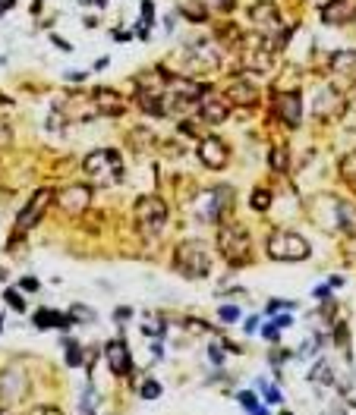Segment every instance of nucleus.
I'll return each mask as SVG.
<instances>
[{"label": "nucleus", "mask_w": 356, "mask_h": 415, "mask_svg": "<svg viewBox=\"0 0 356 415\" xmlns=\"http://www.w3.org/2000/svg\"><path fill=\"white\" fill-rule=\"evenodd\" d=\"M218 249L227 265H233V267H243L253 261V236H249V230L243 224H237V220L218 227Z\"/></svg>", "instance_id": "1"}, {"label": "nucleus", "mask_w": 356, "mask_h": 415, "mask_svg": "<svg viewBox=\"0 0 356 415\" xmlns=\"http://www.w3.org/2000/svg\"><path fill=\"white\" fill-rule=\"evenodd\" d=\"M173 267H177V274H183L186 280L208 277V274H212V252H208V245L199 242V239L180 242L177 252H173Z\"/></svg>", "instance_id": "2"}, {"label": "nucleus", "mask_w": 356, "mask_h": 415, "mask_svg": "<svg viewBox=\"0 0 356 415\" xmlns=\"http://www.w3.org/2000/svg\"><path fill=\"white\" fill-rule=\"evenodd\" d=\"M83 170L92 186H117L124 179V161L114 148H98L92 154H85Z\"/></svg>", "instance_id": "3"}, {"label": "nucleus", "mask_w": 356, "mask_h": 415, "mask_svg": "<svg viewBox=\"0 0 356 415\" xmlns=\"http://www.w3.org/2000/svg\"><path fill=\"white\" fill-rule=\"evenodd\" d=\"M309 252V242L294 230H274L268 236V255L274 261H306Z\"/></svg>", "instance_id": "4"}, {"label": "nucleus", "mask_w": 356, "mask_h": 415, "mask_svg": "<svg viewBox=\"0 0 356 415\" xmlns=\"http://www.w3.org/2000/svg\"><path fill=\"white\" fill-rule=\"evenodd\" d=\"M136 224L145 236H158L167 224V204L158 195H142L136 202Z\"/></svg>", "instance_id": "5"}, {"label": "nucleus", "mask_w": 356, "mask_h": 415, "mask_svg": "<svg viewBox=\"0 0 356 415\" xmlns=\"http://www.w3.org/2000/svg\"><path fill=\"white\" fill-rule=\"evenodd\" d=\"M249 22H253V28L265 41L278 38V44L284 41V35H281L284 22H281V13H278V7H274L271 0H259V3H253V7H249Z\"/></svg>", "instance_id": "6"}, {"label": "nucleus", "mask_w": 356, "mask_h": 415, "mask_svg": "<svg viewBox=\"0 0 356 415\" xmlns=\"http://www.w3.org/2000/svg\"><path fill=\"white\" fill-rule=\"evenodd\" d=\"M51 198H54V192H51V189H38L32 198H28V204L19 211V218H16V236H26V233L44 218Z\"/></svg>", "instance_id": "7"}, {"label": "nucleus", "mask_w": 356, "mask_h": 415, "mask_svg": "<svg viewBox=\"0 0 356 415\" xmlns=\"http://www.w3.org/2000/svg\"><path fill=\"white\" fill-rule=\"evenodd\" d=\"M186 69H192V73H214V69L221 67V57H218V48L214 44H208V41H202V44H192L189 51H186Z\"/></svg>", "instance_id": "8"}, {"label": "nucleus", "mask_w": 356, "mask_h": 415, "mask_svg": "<svg viewBox=\"0 0 356 415\" xmlns=\"http://www.w3.org/2000/svg\"><path fill=\"white\" fill-rule=\"evenodd\" d=\"M312 114H315V120H337V116L344 114L341 91H337L334 85L319 89V95H315V101H312Z\"/></svg>", "instance_id": "9"}, {"label": "nucleus", "mask_w": 356, "mask_h": 415, "mask_svg": "<svg viewBox=\"0 0 356 415\" xmlns=\"http://www.w3.org/2000/svg\"><path fill=\"white\" fill-rule=\"evenodd\" d=\"M28 396V378L22 375L19 368H7L3 371V381H0V400L13 406V403H22Z\"/></svg>", "instance_id": "10"}, {"label": "nucleus", "mask_w": 356, "mask_h": 415, "mask_svg": "<svg viewBox=\"0 0 356 415\" xmlns=\"http://www.w3.org/2000/svg\"><path fill=\"white\" fill-rule=\"evenodd\" d=\"M196 151H199V161L205 164V167H212V170H224L227 161H230V148H227L218 136H205Z\"/></svg>", "instance_id": "11"}, {"label": "nucleus", "mask_w": 356, "mask_h": 415, "mask_svg": "<svg viewBox=\"0 0 356 415\" xmlns=\"http://www.w3.org/2000/svg\"><path fill=\"white\" fill-rule=\"evenodd\" d=\"M227 204H230V189H224V186H218V189H212V192H202L199 195V218L205 220V224L221 220V211H224Z\"/></svg>", "instance_id": "12"}, {"label": "nucleus", "mask_w": 356, "mask_h": 415, "mask_svg": "<svg viewBox=\"0 0 356 415\" xmlns=\"http://www.w3.org/2000/svg\"><path fill=\"white\" fill-rule=\"evenodd\" d=\"M274 114H278V120L284 123V126H290V130H296L303 120V101L296 91H281V95L274 98Z\"/></svg>", "instance_id": "13"}, {"label": "nucleus", "mask_w": 356, "mask_h": 415, "mask_svg": "<svg viewBox=\"0 0 356 415\" xmlns=\"http://www.w3.org/2000/svg\"><path fill=\"white\" fill-rule=\"evenodd\" d=\"M89 198H92V189L85 183H76V186H67V189H60V195H57V204H60V211L67 214H83L85 208H89Z\"/></svg>", "instance_id": "14"}, {"label": "nucleus", "mask_w": 356, "mask_h": 415, "mask_svg": "<svg viewBox=\"0 0 356 415\" xmlns=\"http://www.w3.org/2000/svg\"><path fill=\"white\" fill-rule=\"evenodd\" d=\"M331 202V230H341L356 236V204L353 202H344V198H328Z\"/></svg>", "instance_id": "15"}, {"label": "nucleus", "mask_w": 356, "mask_h": 415, "mask_svg": "<svg viewBox=\"0 0 356 415\" xmlns=\"http://www.w3.org/2000/svg\"><path fill=\"white\" fill-rule=\"evenodd\" d=\"M57 110H60V120L63 123H76V120H92V116H98V107L92 98H79V95H69L67 101L57 104Z\"/></svg>", "instance_id": "16"}, {"label": "nucleus", "mask_w": 356, "mask_h": 415, "mask_svg": "<svg viewBox=\"0 0 356 415\" xmlns=\"http://www.w3.org/2000/svg\"><path fill=\"white\" fill-rule=\"evenodd\" d=\"M199 114H202V120H205L208 126H218V123H224L227 114H230V101H227V95L205 91V98L199 101Z\"/></svg>", "instance_id": "17"}, {"label": "nucleus", "mask_w": 356, "mask_h": 415, "mask_svg": "<svg viewBox=\"0 0 356 415\" xmlns=\"http://www.w3.org/2000/svg\"><path fill=\"white\" fill-rule=\"evenodd\" d=\"M356 19V0H328L322 7L325 26H350Z\"/></svg>", "instance_id": "18"}, {"label": "nucleus", "mask_w": 356, "mask_h": 415, "mask_svg": "<svg viewBox=\"0 0 356 415\" xmlns=\"http://www.w3.org/2000/svg\"><path fill=\"white\" fill-rule=\"evenodd\" d=\"M104 359H108L110 371H114L117 378H126V375H130L133 355H130V349H126L124 340H110L108 346H104Z\"/></svg>", "instance_id": "19"}, {"label": "nucleus", "mask_w": 356, "mask_h": 415, "mask_svg": "<svg viewBox=\"0 0 356 415\" xmlns=\"http://www.w3.org/2000/svg\"><path fill=\"white\" fill-rule=\"evenodd\" d=\"M227 101L240 104V107H253V104L259 101V89L246 79H233L230 85H227Z\"/></svg>", "instance_id": "20"}, {"label": "nucleus", "mask_w": 356, "mask_h": 415, "mask_svg": "<svg viewBox=\"0 0 356 415\" xmlns=\"http://www.w3.org/2000/svg\"><path fill=\"white\" fill-rule=\"evenodd\" d=\"M328 67H331V73L356 79V48L334 51V54H331V60H328Z\"/></svg>", "instance_id": "21"}, {"label": "nucleus", "mask_w": 356, "mask_h": 415, "mask_svg": "<svg viewBox=\"0 0 356 415\" xmlns=\"http://www.w3.org/2000/svg\"><path fill=\"white\" fill-rule=\"evenodd\" d=\"M92 101H95V107H98V114L101 116H110V114H124V107L126 104L120 101V95L117 91H108V89H98L95 95H92Z\"/></svg>", "instance_id": "22"}, {"label": "nucleus", "mask_w": 356, "mask_h": 415, "mask_svg": "<svg viewBox=\"0 0 356 415\" xmlns=\"http://www.w3.org/2000/svg\"><path fill=\"white\" fill-rule=\"evenodd\" d=\"M35 324L38 327H69L73 318H69V315H57V312H38L35 315Z\"/></svg>", "instance_id": "23"}, {"label": "nucleus", "mask_w": 356, "mask_h": 415, "mask_svg": "<svg viewBox=\"0 0 356 415\" xmlns=\"http://www.w3.org/2000/svg\"><path fill=\"white\" fill-rule=\"evenodd\" d=\"M271 170L287 173V148H284V145H274L271 148Z\"/></svg>", "instance_id": "24"}, {"label": "nucleus", "mask_w": 356, "mask_h": 415, "mask_svg": "<svg viewBox=\"0 0 356 415\" xmlns=\"http://www.w3.org/2000/svg\"><path fill=\"white\" fill-rule=\"evenodd\" d=\"M341 173H344V179H347V183L356 189V148L341 161Z\"/></svg>", "instance_id": "25"}, {"label": "nucleus", "mask_w": 356, "mask_h": 415, "mask_svg": "<svg viewBox=\"0 0 356 415\" xmlns=\"http://www.w3.org/2000/svg\"><path fill=\"white\" fill-rule=\"evenodd\" d=\"M309 381H315V384H334V378H331V365H328V362H319V365L312 368V375H309Z\"/></svg>", "instance_id": "26"}, {"label": "nucleus", "mask_w": 356, "mask_h": 415, "mask_svg": "<svg viewBox=\"0 0 356 415\" xmlns=\"http://www.w3.org/2000/svg\"><path fill=\"white\" fill-rule=\"evenodd\" d=\"M237 400H240V406H243V409H249V412H253V415H268L265 409L259 406V400H255V394H249V390H243V394L237 396Z\"/></svg>", "instance_id": "27"}, {"label": "nucleus", "mask_w": 356, "mask_h": 415, "mask_svg": "<svg viewBox=\"0 0 356 415\" xmlns=\"http://www.w3.org/2000/svg\"><path fill=\"white\" fill-rule=\"evenodd\" d=\"M253 208H255V211H268V208H271V192H268V189H255L253 192Z\"/></svg>", "instance_id": "28"}, {"label": "nucleus", "mask_w": 356, "mask_h": 415, "mask_svg": "<svg viewBox=\"0 0 356 415\" xmlns=\"http://www.w3.org/2000/svg\"><path fill=\"white\" fill-rule=\"evenodd\" d=\"M183 13L189 16V19H196V22H202V19H205V7H199L196 0H192V3H183Z\"/></svg>", "instance_id": "29"}, {"label": "nucleus", "mask_w": 356, "mask_h": 415, "mask_svg": "<svg viewBox=\"0 0 356 415\" xmlns=\"http://www.w3.org/2000/svg\"><path fill=\"white\" fill-rule=\"evenodd\" d=\"M139 394H142V400H155V396H161V384H158V381H145Z\"/></svg>", "instance_id": "30"}, {"label": "nucleus", "mask_w": 356, "mask_h": 415, "mask_svg": "<svg viewBox=\"0 0 356 415\" xmlns=\"http://www.w3.org/2000/svg\"><path fill=\"white\" fill-rule=\"evenodd\" d=\"M10 142H13V130H10L7 120H0V148H7Z\"/></svg>", "instance_id": "31"}, {"label": "nucleus", "mask_w": 356, "mask_h": 415, "mask_svg": "<svg viewBox=\"0 0 356 415\" xmlns=\"http://www.w3.org/2000/svg\"><path fill=\"white\" fill-rule=\"evenodd\" d=\"M3 299H7L10 306L16 308V312H22V308H26V302H22V296L16 293V290H7V296H3Z\"/></svg>", "instance_id": "32"}, {"label": "nucleus", "mask_w": 356, "mask_h": 415, "mask_svg": "<svg viewBox=\"0 0 356 415\" xmlns=\"http://www.w3.org/2000/svg\"><path fill=\"white\" fill-rule=\"evenodd\" d=\"M26 415H63L60 409H54V406H35V409H28Z\"/></svg>", "instance_id": "33"}, {"label": "nucleus", "mask_w": 356, "mask_h": 415, "mask_svg": "<svg viewBox=\"0 0 356 415\" xmlns=\"http://www.w3.org/2000/svg\"><path fill=\"white\" fill-rule=\"evenodd\" d=\"M69 353H67V362L69 365H79V362H83V353H79V346H76V343H69Z\"/></svg>", "instance_id": "34"}, {"label": "nucleus", "mask_w": 356, "mask_h": 415, "mask_svg": "<svg viewBox=\"0 0 356 415\" xmlns=\"http://www.w3.org/2000/svg\"><path fill=\"white\" fill-rule=\"evenodd\" d=\"M218 315H221V318H224V321H237V318H240V312H237V308H233V306H224Z\"/></svg>", "instance_id": "35"}, {"label": "nucleus", "mask_w": 356, "mask_h": 415, "mask_svg": "<svg viewBox=\"0 0 356 415\" xmlns=\"http://www.w3.org/2000/svg\"><path fill=\"white\" fill-rule=\"evenodd\" d=\"M151 13H155V10H151V3L145 0L142 3V26H151Z\"/></svg>", "instance_id": "36"}, {"label": "nucleus", "mask_w": 356, "mask_h": 415, "mask_svg": "<svg viewBox=\"0 0 356 415\" xmlns=\"http://www.w3.org/2000/svg\"><path fill=\"white\" fill-rule=\"evenodd\" d=\"M142 330H145V334H164V324H158V321H151V324H145Z\"/></svg>", "instance_id": "37"}, {"label": "nucleus", "mask_w": 356, "mask_h": 415, "mask_svg": "<svg viewBox=\"0 0 356 415\" xmlns=\"http://www.w3.org/2000/svg\"><path fill=\"white\" fill-rule=\"evenodd\" d=\"M262 390H265L268 403H281V394H278V390H274V387H265V384H262Z\"/></svg>", "instance_id": "38"}, {"label": "nucleus", "mask_w": 356, "mask_h": 415, "mask_svg": "<svg viewBox=\"0 0 356 415\" xmlns=\"http://www.w3.org/2000/svg\"><path fill=\"white\" fill-rule=\"evenodd\" d=\"M79 409H83V415H92V412H95V400H92V396H85Z\"/></svg>", "instance_id": "39"}, {"label": "nucleus", "mask_w": 356, "mask_h": 415, "mask_svg": "<svg viewBox=\"0 0 356 415\" xmlns=\"http://www.w3.org/2000/svg\"><path fill=\"white\" fill-rule=\"evenodd\" d=\"M22 290H38V280H35V277H26V280H22Z\"/></svg>", "instance_id": "40"}, {"label": "nucleus", "mask_w": 356, "mask_h": 415, "mask_svg": "<svg viewBox=\"0 0 356 415\" xmlns=\"http://www.w3.org/2000/svg\"><path fill=\"white\" fill-rule=\"evenodd\" d=\"M290 324H294V321H290L287 315H284V318H278V321H274V327H278V330H284V327H290Z\"/></svg>", "instance_id": "41"}, {"label": "nucleus", "mask_w": 356, "mask_h": 415, "mask_svg": "<svg viewBox=\"0 0 356 415\" xmlns=\"http://www.w3.org/2000/svg\"><path fill=\"white\" fill-rule=\"evenodd\" d=\"M208 359H212V362H221L224 355H221V349H218V346H212V349H208Z\"/></svg>", "instance_id": "42"}, {"label": "nucleus", "mask_w": 356, "mask_h": 415, "mask_svg": "<svg viewBox=\"0 0 356 415\" xmlns=\"http://www.w3.org/2000/svg\"><path fill=\"white\" fill-rule=\"evenodd\" d=\"M67 79H73V82H79V79H85V73H79V69H69V73H67Z\"/></svg>", "instance_id": "43"}, {"label": "nucleus", "mask_w": 356, "mask_h": 415, "mask_svg": "<svg viewBox=\"0 0 356 415\" xmlns=\"http://www.w3.org/2000/svg\"><path fill=\"white\" fill-rule=\"evenodd\" d=\"M54 44H57V48H60V51H73V48H69V41H63V38H57V35H54Z\"/></svg>", "instance_id": "44"}, {"label": "nucleus", "mask_w": 356, "mask_h": 415, "mask_svg": "<svg viewBox=\"0 0 356 415\" xmlns=\"http://www.w3.org/2000/svg\"><path fill=\"white\" fill-rule=\"evenodd\" d=\"M265 337H268V340H274V337H278V327L268 324V327H265Z\"/></svg>", "instance_id": "45"}, {"label": "nucleus", "mask_w": 356, "mask_h": 415, "mask_svg": "<svg viewBox=\"0 0 356 415\" xmlns=\"http://www.w3.org/2000/svg\"><path fill=\"white\" fill-rule=\"evenodd\" d=\"M32 10H42V0H32Z\"/></svg>", "instance_id": "46"}, {"label": "nucleus", "mask_w": 356, "mask_h": 415, "mask_svg": "<svg viewBox=\"0 0 356 415\" xmlns=\"http://www.w3.org/2000/svg\"><path fill=\"white\" fill-rule=\"evenodd\" d=\"M0 415H10V409H0Z\"/></svg>", "instance_id": "47"}, {"label": "nucleus", "mask_w": 356, "mask_h": 415, "mask_svg": "<svg viewBox=\"0 0 356 415\" xmlns=\"http://www.w3.org/2000/svg\"><path fill=\"white\" fill-rule=\"evenodd\" d=\"M281 415H290V412H281Z\"/></svg>", "instance_id": "48"}, {"label": "nucleus", "mask_w": 356, "mask_h": 415, "mask_svg": "<svg viewBox=\"0 0 356 415\" xmlns=\"http://www.w3.org/2000/svg\"><path fill=\"white\" fill-rule=\"evenodd\" d=\"M337 415H341V412H337Z\"/></svg>", "instance_id": "49"}]
</instances>
